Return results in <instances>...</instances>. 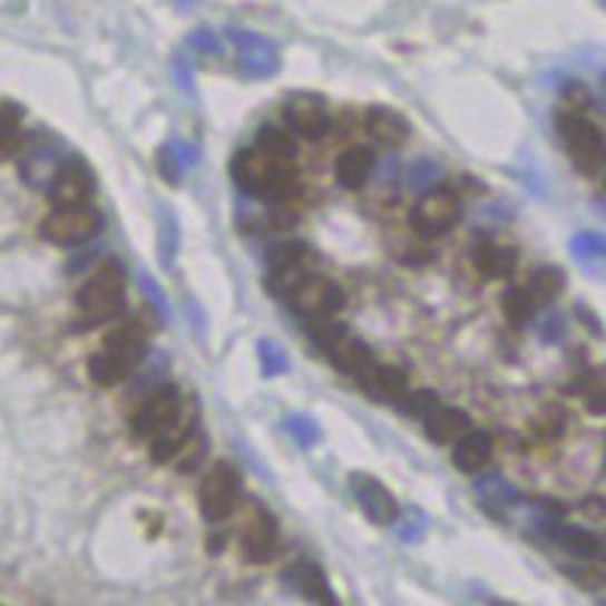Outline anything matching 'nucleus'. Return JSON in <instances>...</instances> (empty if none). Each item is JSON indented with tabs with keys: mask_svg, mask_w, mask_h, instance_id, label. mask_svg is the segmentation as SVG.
I'll use <instances>...</instances> for the list:
<instances>
[{
	"mask_svg": "<svg viewBox=\"0 0 606 606\" xmlns=\"http://www.w3.org/2000/svg\"><path fill=\"white\" fill-rule=\"evenodd\" d=\"M355 382L368 391L370 401L379 403H398V407H401L403 398L410 394L407 373H401L398 368H389V364H382V361H373Z\"/></svg>",
	"mask_w": 606,
	"mask_h": 606,
	"instance_id": "obj_14",
	"label": "nucleus"
},
{
	"mask_svg": "<svg viewBox=\"0 0 606 606\" xmlns=\"http://www.w3.org/2000/svg\"><path fill=\"white\" fill-rule=\"evenodd\" d=\"M592 104V95H588V88L579 86V82H570V86L564 88V109L567 113H576V116H583L585 109Z\"/></svg>",
	"mask_w": 606,
	"mask_h": 606,
	"instance_id": "obj_30",
	"label": "nucleus"
},
{
	"mask_svg": "<svg viewBox=\"0 0 606 606\" xmlns=\"http://www.w3.org/2000/svg\"><path fill=\"white\" fill-rule=\"evenodd\" d=\"M576 315H583V325L588 328V331H592V334H604V328H600V319H597V315H592L588 313V310H585L583 303H576Z\"/></svg>",
	"mask_w": 606,
	"mask_h": 606,
	"instance_id": "obj_31",
	"label": "nucleus"
},
{
	"mask_svg": "<svg viewBox=\"0 0 606 606\" xmlns=\"http://www.w3.org/2000/svg\"><path fill=\"white\" fill-rule=\"evenodd\" d=\"M240 498H243V477H240L237 465L216 461L201 477V486H197V509H201L206 525H222V521L231 519L237 512Z\"/></svg>",
	"mask_w": 606,
	"mask_h": 606,
	"instance_id": "obj_4",
	"label": "nucleus"
},
{
	"mask_svg": "<svg viewBox=\"0 0 606 606\" xmlns=\"http://www.w3.org/2000/svg\"><path fill=\"white\" fill-rule=\"evenodd\" d=\"M576 391L583 394L585 410L592 416H606V368H592L579 382Z\"/></svg>",
	"mask_w": 606,
	"mask_h": 606,
	"instance_id": "obj_26",
	"label": "nucleus"
},
{
	"mask_svg": "<svg viewBox=\"0 0 606 606\" xmlns=\"http://www.w3.org/2000/svg\"><path fill=\"white\" fill-rule=\"evenodd\" d=\"M231 176L234 183L252 197H282L289 195L294 185L297 167L292 158H282L273 152L261 149V146H246L234 155L231 162Z\"/></svg>",
	"mask_w": 606,
	"mask_h": 606,
	"instance_id": "obj_2",
	"label": "nucleus"
},
{
	"mask_svg": "<svg viewBox=\"0 0 606 606\" xmlns=\"http://www.w3.org/2000/svg\"><path fill=\"white\" fill-rule=\"evenodd\" d=\"M95 188H98V179H95L91 164L70 155V158H65V162L58 164L52 170V176H49L46 197L52 201V209L88 206V201L95 197Z\"/></svg>",
	"mask_w": 606,
	"mask_h": 606,
	"instance_id": "obj_6",
	"label": "nucleus"
},
{
	"mask_svg": "<svg viewBox=\"0 0 606 606\" xmlns=\"http://www.w3.org/2000/svg\"><path fill=\"white\" fill-rule=\"evenodd\" d=\"M585 509H588V512H606V500H600V498L585 500Z\"/></svg>",
	"mask_w": 606,
	"mask_h": 606,
	"instance_id": "obj_33",
	"label": "nucleus"
},
{
	"mask_svg": "<svg viewBox=\"0 0 606 606\" xmlns=\"http://www.w3.org/2000/svg\"><path fill=\"white\" fill-rule=\"evenodd\" d=\"M179 407H183V394L176 385H162L158 391H152L140 403V410L130 416V437L149 446L170 424Z\"/></svg>",
	"mask_w": 606,
	"mask_h": 606,
	"instance_id": "obj_12",
	"label": "nucleus"
},
{
	"mask_svg": "<svg viewBox=\"0 0 606 606\" xmlns=\"http://www.w3.org/2000/svg\"><path fill=\"white\" fill-rule=\"evenodd\" d=\"M461 218V197L449 188H433L410 209V225L419 237H443Z\"/></svg>",
	"mask_w": 606,
	"mask_h": 606,
	"instance_id": "obj_9",
	"label": "nucleus"
},
{
	"mask_svg": "<svg viewBox=\"0 0 606 606\" xmlns=\"http://www.w3.org/2000/svg\"><path fill=\"white\" fill-rule=\"evenodd\" d=\"M604 188H606V183H604Z\"/></svg>",
	"mask_w": 606,
	"mask_h": 606,
	"instance_id": "obj_36",
	"label": "nucleus"
},
{
	"mask_svg": "<svg viewBox=\"0 0 606 606\" xmlns=\"http://www.w3.org/2000/svg\"><path fill=\"white\" fill-rule=\"evenodd\" d=\"M328 358L352 379L361 377V373L377 361V355H373L361 340H355V336H343L334 349H328Z\"/></svg>",
	"mask_w": 606,
	"mask_h": 606,
	"instance_id": "obj_21",
	"label": "nucleus"
},
{
	"mask_svg": "<svg viewBox=\"0 0 606 606\" xmlns=\"http://www.w3.org/2000/svg\"><path fill=\"white\" fill-rule=\"evenodd\" d=\"M604 7H606V0H604Z\"/></svg>",
	"mask_w": 606,
	"mask_h": 606,
	"instance_id": "obj_35",
	"label": "nucleus"
},
{
	"mask_svg": "<svg viewBox=\"0 0 606 606\" xmlns=\"http://www.w3.org/2000/svg\"><path fill=\"white\" fill-rule=\"evenodd\" d=\"M361 128L370 137V143H377L382 149H398L410 137V119L403 113H398V109L379 107V104L364 113Z\"/></svg>",
	"mask_w": 606,
	"mask_h": 606,
	"instance_id": "obj_15",
	"label": "nucleus"
},
{
	"mask_svg": "<svg viewBox=\"0 0 606 606\" xmlns=\"http://www.w3.org/2000/svg\"><path fill=\"white\" fill-rule=\"evenodd\" d=\"M604 470H606V449H604Z\"/></svg>",
	"mask_w": 606,
	"mask_h": 606,
	"instance_id": "obj_34",
	"label": "nucleus"
},
{
	"mask_svg": "<svg viewBox=\"0 0 606 606\" xmlns=\"http://www.w3.org/2000/svg\"><path fill=\"white\" fill-rule=\"evenodd\" d=\"M282 116H285V128L292 130L294 137L301 140H325L331 128H334V116H331V107L322 95L315 91H294L285 98V107H282Z\"/></svg>",
	"mask_w": 606,
	"mask_h": 606,
	"instance_id": "obj_8",
	"label": "nucleus"
},
{
	"mask_svg": "<svg viewBox=\"0 0 606 606\" xmlns=\"http://www.w3.org/2000/svg\"><path fill=\"white\" fill-rule=\"evenodd\" d=\"M373 167H377V152L370 146H349L336 155L334 176L346 192H361L370 183Z\"/></svg>",
	"mask_w": 606,
	"mask_h": 606,
	"instance_id": "obj_17",
	"label": "nucleus"
},
{
	"mask_svg": "<svg viewBox=\"0 0 606 606\" xmlns=\"http://www.w3.org/2000/svg\"><path fill=\"white\" fill-rule=\"evenodd\" d=\"M149 340H152V325L143 319V315H130L125 319L121 315L119 322H113L109 331L104 334V352H109L113 358H119L125 368H137L146 352H149Z\"/></svg>",
	"mask_w": 606,
	"mask_h": 606,
	"instance_id": "obj_13",
	"label": "nucleus"
},
{
	"mask_svg": "<svg viewBox=\"0 0 606 606\" xmlns=\"http://www.w3.org/2000/svg\"><path fill=\"white\" fill-rule=\"evenodd\" d=\"M579 246H588V252H595V255H606V240L604 237H583L579 240Z\"/></svg>",
	"mask_w": 606,
	"mask_h": 606,
	"instance_id": "obj_32",
	"label": "nucleus"
},
{
	"mask_svg": "<svg viewBox=\"0 0 606 606\" xmlns=\"http://www.w3.org/2000/svg\"><path fill=\"white\" fill-rule=\"evenodd\" d=\"M401 407L410 412V416H416V419H428V416H431V412L440 407V398H437L433 391H412L410 389V394L403 398Z\"/></svg>",
	"mask_w": 606,
	"mask_h": 606,
	"instance_id": "obj_29",
	"label": "nucleus"
},
{
	"mask_svg": "<svg viewBox=\"0 0 606 606\" xmlns=\"http://www.w3.org/2000/svg\"><path fill=\"white\" fill-rule=\"evenodd\" d=\"M500 310L507 315V322H512L516 328H525L537 313V303L525 292V285H509L504 297H500Z\"/></svg>",
	"mask_w": 606,
	"mask_h": 606,
	"instance_id": "obj_25",
	"label": "nucleus"
},
{
	"mask_svg": "<svg viewBox=\"0 0 606 606\" xmlns=\"http://www.w3.org/2000/svg\"><path fill=\"white\" fill-rule=\"evenodd\" d=\"M470 258H473L479 276L488 282L509 280L519 267V252L512 246H504V243H495V240H482L479 246H473Z\"/></svg>",
	"mask_w": 606,
	"mask_h": 606,
	"instance_id": "obj_16",
	"label": "nucleus"
},
{
	"mask_svg": "<svg viewBox=\"0 0 606 606\" xmlns=\"http://www.w3.org/2000/svg\"><path fill=\"white\" fill-rule=\"evenodd\" d=\"M306 331H310V336H313L315 343L325 349V352L328 349H334L343 336H349L346 325L336 322L334 315H331V319H313V322H306Z\"/></svg>",
	"mask_w": 606,
	"mask_h": 606,
	"instance_id": "obj_28",
	"label": "nucleus"
},
{
	"mask_svg": "<svg viewBox=\"0 0 606 606\" xmlns=\"http://www.w3.org/2000/svg\"><path fill=\"white\" fill-rule=\"evenodd\" d=\"M130 377V368H125L119 358H113L109 352H95V355L88 358V379L100 385V389H116L121 385L125 379Z\"/></svg>",
	"mask_w": 606,
	"mask_h": 606,
	"instance_id": "obj_24",
	"label": "nucleus"
},
{
	"mask_svg": "<svg viewBox=\"0 0 606 606\" xmlns=\"http://www.w3.org/2000/svg\"><path fill=\"white\" fill-rule=\"evenodd\" d=\"M567 289V280H564L561 267H553V264H546V267H534L528 273V282H525V292L534 297V303L540 306V303H553L558 301Z\"/></svg>",
	"mask_w": 606,
	"mask_h": 606,
	"instance_id": "obj_22",
	"label": "nucleus"
},
{
	"mask_svg": "<svg viewBox=\"0 0 606 606\" xmlns=\"http://www.w3.org/2000/svg\"><path fill=\"white\" fill-rule=\"evenodd\" d=\"M424 422V433L431 437L437 446H454L467 431H473V424L467 419L465 410H458V407H437V410L422 419Z\"/></svg>",
	"mask_w": 606,
	"mask_h": 606,
	"instance_id": "obj_19",
	"label": "nucleus"
},
{
	"mask_svg": "<svg viewBox=\"0 0 606 606\" xmlns=\"http://www.w3.org/2000/svg\"><path fill=\"white\" fill-rule=\"evenodd\" d=\"M22 121L25 113L19 104H3L0 107V162H10L22 146Z\"/></svg>",
	"mask_w": 606,
	"mask_h": 606,
	"instance_id": "obj_23",
	"label": "nucleus"
},
{
	"mask_svg": "<svg viewBox=\"0 0 606 606\" xmlns=\"http://www.w3.org/2000/svg\"><path fill=\"white\" fill-rule=\"evenodd\" d=\"M555 540L561 543L567 553L579 555L585 561H606V537L585 528H558Z\"/></svg>",
	"mask_w": 606,
	"mask_h": 606,
	"instance_id": "obj_20",
	"label": "nucleus"
},
{
	"mask_svg": "<svg viewBox=\"0 0 606 606\" xmlns=\"http://www.w3.org/2000/svg\"><path fill=\"white\" fill-rule=\"evenodd\" d=\"M255 146L273 152V155H282V158H292V162L294 155H297V137H294L289 128H273V125H267V128L261 130Z\"/></svg>",
	"mask_w": 606,
	"mask_h": 606,
	"instance_id": "obj_27",
	"label": "nucleus"
},
{
	"mask_svg": "<svg viewBox=\"0 0 606 606\" xmlns=\"http://www.w3.org/2000/svg\"><path fill=\"white\" fill-rule=\"evenodd\" d=\"M125 289H128V271L121 267V261H100L76 292V313L82 328H104L119 322L125 315Z\"/></svg>",
	"mask_w": 606,
	"mask_h": 606,
	"instance_id": "obj_1",
	"label": "nucleus"
},
{
	"mask_svg": "<svg viewBox=\"0 0 606 606\" xmlns=\"http://www.w3.org/2000/svg\"><path fill=\"white\" fill-rule=\"evenodd\" d=\"M282 553V540H280V525L273 519V512L264 504H252L250 516L243 521L240 528V555L246 558L250 564H273Z\"/></svg>",
	"mask_w": 606,
	"mask_h": 606,
	"instance_id": "obj_7",
	"label": "nucleus"
},
{
	"mask_svg": "<svg viewBox=\"0 0 606 606\" xmlns=\"http://www.w3.org/2000/svg\"><path fill=\"white\" fill-rule=\"evenodd\" d=\"M495 458V440L491 433L486 431H467L458 443L452 446V465L461 470V473H479L486 470Z\"/></svg>",
	"mask_w": 606,
	"mask_h": 606,
	"instance_id": "obj_18",
	"label": "nucleus"
},
{
	"mask_svg": "<svg viewBox=\"0 0 606 606\" xmlns=\"http://www.w3.org/2000/svg\"><path fill=\"white\" fill-rule=\"evenodd\" d=\"M289 303L294 306V313L306 315L313 322V319H331L340 313L346 306V294L322 273H306L289 292Z\"/></svg>",
	"mask_w": 606,
	"mask_h": 606,
	"instance_id": "obj_10",
	"label": "nucleus"
},
{
	"mask_svg": "<svg viewBox=\"0 0 606 606\" xmlns=\"http://www.w3.org/2000/svg\"><path fill=\"white\" fill-rule=\"evenodd\" d=\"M555 128H558V137H561L564 149H567V155H570V162H574V167L579 174L585 176L604 174L606 137L595 121L561 109V113L555 116Z\"/></svg>",
	"mask_w": 606,
	"mask_h": 606,
	"instance_id": "obj_3",
	"label": "nucleus"
},
{
	"mask_svg": "<svg viewBox=\"0 0 606 606\" xmlns=\"http://www.w3.org/2000/svg\"><path fill=\"white\" fill-rule=\"evenodd\" d=\"M104 227V216L95 206H67V209H52L40 225V237L52 246H82L95 240Z\"/></svg>",
	"mask_w": 606,
	"mask_h": 606,
	"instance_id": "obj_5",
	"label": "nucleus"
},
{
	"mask_svg": "<svg viewBox=\"0 0 606 606\" xmlns=\"http://www.w3.org/2000/svg\"><path fill=\"white\" fill-rule=\"evenodd\" d=\"M197 433H201V407L195 398H183V407L170 419V424L149 443V458L155 465H170Z\"/></svg>",
	"mask_w": 606,
	"mask_h": 606,
	"instance_id": "obj_11",
	"label": "nucleus"
}]
</instances>
